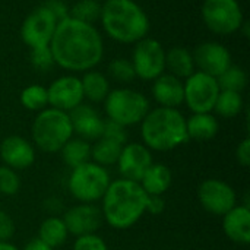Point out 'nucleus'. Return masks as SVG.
Masks as SVG:
<instances>
[{
  "instance_id": "1",
  "label": "nucleus",
  "mask_w": 250,
  "mask_h": 250,
  "mask_svg": "<svg viewBox=\"0 0 250 250\" xmlns=\"http://www.w3.org/2000/svg\"><path fill=\"white\" fill-rule=\"evenodd\" d=\"M50 50L54 63L70 72L94 69L104 54L103 38L95 26L70 16L57 22Z\"/></svg>"
},
{
  "instance_id": "2",
  "label": "nucleus",
  "mask_w": 250,
  "mask_h": 250,
  "mask_svg": "<svg viewBox=\"0 0 250 250\" xmlns=\"http://www.w3.org/2000/svg\"><path fill=\"white\" fill-rule=\"evenodd\" d=\"M146 198L148 195L138 182L113 180L101 198L103 220L114 230H127L146 212Z\"/></svg>"
},
{
  "instance_id": "3",
  "label": "nucleus",
  "mask_w": 250,
  "mask_h": 250,
  "mask_svg": "<svg viewBox=\"0 0 250 250\" xmlns=\"http://www.w3.org/2000/svg\"><path fill=\"white\" fill-rule=\"evenodd\" d=\"M144 145L158 152L173 151L189 141L186 119L177 108L158 107L148 111L141 122Z\"/></svg>"
},
{
  "instance_id": "4",
  "label": "nucleus",
  "mask_w": 250,
  "mask_h": 250,
  "mask_svg": "<svg viewBox=\"0 0 250 250\" xmlns=\"http://www.w3.org/2000/svg\"><path fill=\"white\" fill-rule=\"evenodd\" d=\"M104 31L116 41L130 44L145 38L149 21L133 0H105L100 15Z\"/></svg>"
},
{
  "instance_id": "5",
  "label": "nucleus",
  "mask_w": 250,
  "mask_h": 250,
  "mask_svg": "<svg viewBox=\"0 0 250 250\" xmlns=\"http://www.w3.org/2000/svg\"><path fill=\"white\" fill-rule=\"evenodd\" d=\"M31 135L34 145L42 152H59L73 136L69 113L53 107L38 111L31 127Z\"/></svg>"
},
{
  "instance_id": "6",
  "label": "nucleus",
  "mask_w": 250,
  "mask_h": 250,
  "mask_svg": "<svg viewBox=\"0 0 250 250\" xmlns=\"http://www.w3.org/2000/svg\"><path fill=\"white\" fill-rule=\"evenodd\" d=\"M110 182V173L105 167L88 161L72 168L67 179V189L81 204H94L101 201Z\"/></svg>"
},
{
  "instance_id": "7",
  "label": "nucleus",
  "mask_w": 250,
  "mask_h": 250,
  "mask_svg": "<svg viewBox=\"0 0 250 250\" xmlns=\"http://www.w3.org/2000/svg\"><path fill=\"white\" fill-rule=\"evenodd\" d=\"M104 110L107 119L127 127L138 125L149 111L146 97L129 88L110 91L104 100Z\"/></svg>"
},
{
  "instance_id": "8",
  "label": "nucleus",
  "mask_w": 250,
  "mask_h": 250,
  "mask_svg": "<svg viewBox=\"0 0 250 250\" xmlns=\"http://www.w3.org/2000/svg\"><path fill=\"white\" fill-rule=\"evenodd\" d=\"M205 25L218 35H230L240 31L243 13L237 0H205L202 6Z\"/></svg>"
},
{
  "instance_id": "9",
  "label": "nucleus",
  "mask_w": 250,
  "mask_h": 250,
  "mask_svg": "<svg viewBox=\"0 0 250 250\" xmlns=\"http://www.w3.org/2000/svg\"><path fill=\"white\" fill-rule=\"evenodd\" d=\"M183 88L185 103L193 113H211L221 91L217 78L204 72H193L186 78Z\"/></svg>"
},
{
  "instance_id": "10",
  "label": "nucleus",
  "mask_w": 250,
  "mask_h": 250,
  "mask_svg": "<svg viewBox=\"0 0 250 250\" xmlns=\"http://www.w3.org/2000/svg\"><path fill=\"white\" fill-rule=\"evenodd\" d=\"M132 64L135 73L142 81H154L163 75L166 69V51L154 38H142L133 50Z\"/></svg>"
},
{
  "instance_id": "11",
  "label": "nucleus",
  "mask_w": 250,
  "mask_h": 250,
  "mask_svg": "<svg viewBox=\"0 0 250 250\" xmlns=\"http://www.w3.org/2000/svg\"><path fill=\"white\" fill-rule=\"evenodd\" d=\"M198 199L202 208L212 215H226L237 205L234 189L220 179H207L198 188Z\"/></svg>"
},
{
  "instance_id": "12",
  "label": "nucleus",
  "mask_w": 250,
  "mask_h": 250,
  "mask_svg": "<svg viewBox=\"0 0 250 250\" xmlns=\"http://www.w3.org/2000/svg\"><path fill=\"white\" fill-rule=\"evenodd\" d=\"M57 26V19L45 6L35 7L23 21L21 28L22 41L31 48L50 45Z\"/></svg>"
},
{
  "instance_id": "13",
  "label": "nucleus",
  "mask_w": 250,
  "mask_h": 250,
  "mask_svg": "<svg viewBox=\"0 0 250 250\" xmlns=\"http://www.w3.org/2000/svg\"><path fill=\"white\" fill-rule=\"evenodd\" d=\"M152 163L154 161L149 148L139 142H130L122 146V152L117 160V168L122 179L139 183Z\"/></svg>"
},
{
  "instance_id": "14",
  "label": "nucleus",
  "mask_w": 250,
  "mask_h": 250,
  "mask_svg": "<svg viewBox=\"0 0 250 250\" xmlns=\"http://www.w3.org/2000/svg\"><path fill=\"white\" fill-rule=\"evenodd\" d=\"M47 94H48V104L53 108H57L66 113L72 111L75 107H78L83 101V91H82L81 79L75 76L57 78L47 88Z\"/></svg>"
},
{
  "instance_id": "15",
  "label": "nucleus",
  "mask_w": 250,
  "mask_h": 250,
  "mask_svg": "<svg viewBox=\"0 0 250 250\" xmlns=\"http://www.w3.org/2000/svg\"><path fill=\"white\" fill-rule=\"evenodd\" d=\"M63 221L69 234L75 237L95 233L103 224V214L94 204H79L63 214Z\"/></svg>"
},
{
  "instance_id": "16",
  "label": "nucleus",
  "mask_w": 250,
  "mask_h": 250,
  "mask_svg": "<svg viewBox=\"0 0 250 250\" xmlns=\"http://www.w3.org/2000/svg\"><path fill=\"white\" fill-rule=\"evenodd\" d=\"M193 63L199 67V72L218 78L231 66V56L224 45L209 41L196 47L193 53Z\"/></svg>"
},
{
  "instance_id": "17",
  "label": "nucleus",
  "mask_w": 250,
  "mask_h": 250,
  "mask_svg": "<svg viewBox=\"0 0 250 250\" xmlns=\"http://www.w3.org/2000/svg\"><path fill=\"white\" fill-rule=\"evenodd\" d=\"M0 158L3 166H7L16 171L25 170L35 161V148L28 139L18 135H10L0 144Z\"/></svg>"
},
{
  "instance_id": "18",
  "label": "nucleus",
  "mask_w": 250,
  "mask_h": 250,
  "mask_svg": "<svg viewBox=\"0 0 250 250\" xmlns=\"http://www.w3.org/2000/svg\"><path fill=\"white\" fill-rule=\"evenodd\" d=\"M73 133L85 141H97L103 135L104 119L98 111L89 104H79L72 111H69Z\"/></svg>"
},
{
  "instance_id": "19",
  "label": "nucleus",
  "mask_w": 250,
  "mask_h": 250,
  "mask_svg": "<svg viewBox=\"0 0 250 250\" xmlns=\"http://www.w3.org/2000/svg\"><path fill=\"white\" fill-rule=\"evenodd\" d=\"M152 97L160 104V107L177 108L185 103L183 82L170 73L160 75L157 79H154Z\"/></svg>"
},
{
  "instance_id": "20",
  "label": "nucleus",
  "mask_w": 250,
  "mask_h": 250,
  "mask_svg": "<svg viewBox=\"0 0 250 250\" xmlns=\"http://www.w3.org/2000/svg\"><path fill=\"white\" fill-rule=\"evenodd\" d=\"M223 231L231 242L237 245L250 243V208L236 205L223 215Z\"/></svg>"
},
{
  "instance_id": "21",
  "label": "nucleus",
  "mask_w": 250,
  "mask_h": 250,
  "mask_svg": "<svg viewBox=\"0 0 250 250\" xmlns=\"http://www.w3.org/2000/svg\"><path fill=\"white\" fill-rule=\"evenodd\" d=\"M171 182H173V174L170 168L161 163H152L149 168L145 171L139 185L146 195L163 196L170 189Z\"/></svg>"
},
{
  "instance_id": "22",
  "label": "nucleus",
  "mask_w": 250,
  "mask_h": 250,
  "mask_svg": "<svg viewBox=\"0 0 250 250\" xmlns=\"http://www.w3.org/2000/svg\"><path fill=\"white\" fill-rule=\"evenodd\" d=\"M220 129L218 120L211 113H193L186 120V130L189 139L195 141H211L217 136Z\"/></svg>"
},
{
  "instance_id": "23",
  "label": "nucleus",
  "mask_w": 250,
  "mask_h": 250,
  "mask_svg": "<svg viewBox=\"0 0 250 250\" xmlns=\"http://www.w3.org/2000/svg\"><path fill=\"white\" fill-rule=\"evenodd\" d=\"M166 69L179 79L189 78L195 72L193 56L185 47H173L166 53Z\"/></svg>"
},
{
  "instance_id": "24",
  "label": "nucleus",
  "mask_w": 250,
  "mask_h": 250,
  "mask_svg": "<svg viewBox=\"0 0 250 250\" xmlns=\"http://www.w3.org/2000/svg\"><path fill=\"white\" fill-rule=\"evenodd\" d=\"M67 237H69V231L66 229L63 218L60 217L51 215L45 218L38 229V239L44 242L47 246H50L51 249H56L64 245Z\"/></svg>"
},
{
  "instance_id": "25",
  "label": "nucleus",
  "mask_w": 250,
  "mask_h": 250,
  "mask_svg": "<svg viewBox=\"0 0 250 250\" xmlns=\"http://www.w3.org/2000/svg\"><path fill=\"white\" fill-rule=\"evenodd\" d=\"M59 152L62 154V160L64 161V164L70 168L91 161V144L82 138L72 136Z\"/></svg>"
},
{
  "instance_id": "26",
  "label": "nucleus",
  "mask_w": 250,
  "mask_h": 250,
  "mask_svg": "<svg viewBox=\"0 0 250 250\" xmlns=\"http://www.w3.org/2000/svg\"><path fill=\"white\" fill-rule=\"evenodd\" d=\"M83 98H88L91 103H101L110 92L108 79L97 70H89L81 79Z\"/></svg>"
},
{
  "instance_id": "27",
  "label": "nucleus",
  "mask_w": 250,
  "mask_h": 250,
  "mask_svg": "<svg viewBox=\"0 0 250 250\" xmlns=\"http://www.w3.org/2000/svg\"><path fill=\"white\" fill-rule=\"evenodd\" d=\"M122 146L117 142H113L105 138H100L91 145V161L101 166V167H110L117 164V160L122 152Z\"/></svg>"
},
{
  "instance_id": "28",
  "label": "nucleus",
  "mask_w": 250,
  "mask_h": 250,
  "mask_svg": "<svg viewBox=\"0 0 250 250\" xmlns=\"http://www.w3.org/2000/svg\"><path fill=\"white\" fill-rule=\"evenodd\" d=\"M243 105H245V103H243L240 92L220 91L218 98L214 105V110L217 111L218 116H221L224 119H233L242 113Z\"/></svg>"
},
{
  "instance_id": "29",
  "label": "nucleus",
  "mask_w": 250,
  "mask_h": 250,
  "mask_svg": "<svg viewBox=\"0 0 250 250\" xmlns=\"http://www.w3.org/2000/svg\"><path fill=\"white\" fill-rule=\"evenodd\" d=\"M217 82L221 91L242 92L248 85V75L242 67L231 64L226 72H223L217 78Z\"/></svg>"
},
{
  "instance_id": "30",
  "label": "nucleus",
  "mask_w": 250,
  "mask_h": 250,
  "mask_svg": "<svg viewBox=\"0 0 250 250\" xmlns=\"http://www.w3.org/2000/svg\"><path fill=\"white\" fill-rule=\"evenodd\" d=\"M21 104L31 111H41L48 105L47 88L41 85H29L21 92Z\"/></svg>"
},
{
  "instance_id": "31",
  "label": "nucleus",
  "mask_w": 250,
  "mask_h": 250,
  "mask_svg": "<svg viewBox=\"0 0 250 250\" xmlns=\"http://www.w3.org/2000/svg\"><path fill=\"white\" fill-rule=\"evenodd\" d=\"M100 15H101V4L98 3V0H79L72 6V9H69L70 18L91 25L100 18Z\"/></svg>"
},
{
  "instance_id": "32",
  "label": "nucleus",
  "mask_w": 250,
  "mask_h": 250,
  "mask_svg": "<svg viewBox=\"0 0 250 250\" xmlns=\"http://www.w3.org/2000/svg\"><path fill=\"white\" fill-rule=\"evenodd\" d=\"M108 73L114 81L123 82V83H129L136 78L132 62L127 60V59H122V57L114 59L108 64Z\"/></svg>"
},
{
  "instance_id": "33",
  "label": "nucleus",
  "mask_w": 250,
  "mask_h": 250,
  "mask_svg": "<svg viewBox=\"0 0 250 250\" xmlns=\"http://www.w3.org/2000/svg\"><path fill=\"white\" fill-rule=\"evenodd\" d=\"M21 188V179L16 170L0 166V195L4 196H13L19 192Z\"/></svg>"
},
{
  "instance_id": "34",
  "label": "nucleus",
  "mask_w": 250,
  "mask_h": 250,
  "mask_svg": "<svg viewBox=\"0 0 250 250\" xmlns=\"http://www.w3.org/2000/svg\"><path fill=\"white\" fill-rule=\"evenodd\" d=\"M31 63H32V66H34L37 70H40V72H47V70H50L51 66L54 64V59H53L50 45L31 48Z\"/></svg>"
},
{
  "instance_id": "35",
  "label": "nucleus",
  "mask_w": 250,
  "mask_h": 250,
  "mask_svg": "<svg viewBox=\"0 0 250 250\" xmlns=\"http://www.w3.org/2000/svg\"><path fill=\"white\" fill-rule=\"evenodd\" d=\"M101 138H105V139H110L113 142H117L120 145H125L127 144V132H126V127L107 119L104 120V126H103V135Z\"/></svg>"
},
{
  "instance_id": "36",
  "label": "nucleus",
  "mask_w": 250,
  "mask_h": 250,
  "mask_svg": "<svg viewBox=\"0 0 250 250\" xmlns=\"http://www.w3.org/2000/svg\"><path fill=\"white\" fill-rule=\"evenodd\" d=\"M73 250H108V248L103 237L92 233L76 237L73 243Z\"/></svg>"
},
{
  "instance_id": "37",
  "label": "nucleus",
  "mask_w": 250,
  "mask_h": 250,
  "mask_svg": "<svg viewBox=\"0 0 250 250\" xmlns=\"http://www.w3.org/2000/svg\"><path fill=\"white\" fill-rule=\"evenodd\" d=\"M16 233V226L13 218L0 209V242H10Z\"/></svg>"
},
{
  "instance_id": "38",
  "label": "nucleus",
  "mask_w": 250,
  "mask_h": 250,
  "mask_svg": "<svg viewBox=\"0 0 250 250\" xmlns=\"http://www.w3.org/2000/svg\"><path fill=\"white\" fill-rule=\"evenodd\" d=\"M42 6H45L53 13V16L57 19V22L69 18V7L62 0H47Z\"/></svg>"
},
{
  "instance_id": "39",
  "label": "nucleus",
  "mask_w": 250,
  "mask_h": 250,
  "mask_svg": "<svg viewBox=\"0 0 250 250\" xmlns=\"http://www.w3.org/2000/svg\"><path fill=\"white\" fill-rule=\"evenodd\" d=\"M236 158H237V163L242 166V167H249L250 166V139L246 138L243 139L237 149H236Z\"/></svg>"
},
{
  "instance_id": "40",
  "label": "nucleus",
  "mask_w": 250,
  "mask_h": 250,
  "mask_svg": "<svg viewBox=\"0 0 250 250\" xmlns=\"http://www.w3.org/2000/svg\"><path fill=\"white\" fill-rule=\"evenodd\" d=\"M166 209V201L163 196H155V195H148L146 198V211L152 215H160Z\"/></svg>"
},
{
  "instance_id": "41",
  "label": "nucleus",
  "mask_w": 250,
  "mask_h": 250,
  "mask_svg": "<svg viewBox=\"0 0 250 250\" xmlns=\"http://www.w3.org/2000/svg\"><path fill=\"white\" fill-rule=\"evenodd\" d=\"M22 250H53L50 246H47L44 242H41L38 237H35V239H32V240H29L25 246H23V249Z\"/></svg>"
},
{
  "instance_id": "42",
  "label": "nucleus",
  "mask_w": 250,
  "mask_h": 250,
  "mask_svg": "<svg viewBox=\"0 0 250 250\" xmlns=\"http://www.w3.org/2000/svg\"><path fill=\"white\" fill-rule=\"evenodd\" d=\"M0 250H19L10 242H0Z\"/></svg>"
}]
</instances>
